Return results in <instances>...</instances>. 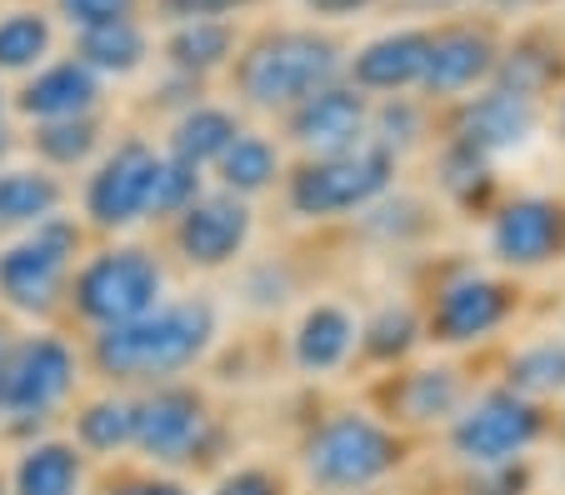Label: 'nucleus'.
<instances>
[{"mask_svg":"<svg viewBox=\"0 0 565 495\" xmlns=\"http://www.w3.org/2000/svg\"><path fill=\"white\" fill-rule=\"evenodd\" d=\"M61 211V181L41 171H6L0 175V230L41 226Z\"/></svg>","mask_w":565,"mask_h":495,"instance_id":"obj_23","label":"nucleus"},{"mask_svg":"<svg viewBox=\"0 0 565 495\" xmlns=\"http://www.w3.org/2000/svg\"><path fill=\"white\" fill-rule=\"evenodd\" d=\"M81 491V455L75 445L45 441L31 445L15 465V495H75Z\"/></svg>","mask_w":565,"mask_h":495,"instance_id":"obj_24","label":"nucleus"},{"mask_svg":"<svg viewBox=\"0 0 565 495\" xmlns=\"http://www.w3.org/2000/svg\"><path fill=\"white\" fill-rule=\"evenodd\" d=\"M355 345H361L355 315L335 301H320L296 325V366L306 376H331V370H341L355 356Z\"/></svg>","mask_w":565,"mask_h":495,"instance_id":"obj_18","label":"nucleus"},{"mask_svg":"<svg viewBox=\"0 0 565 495\" xmlns=\"http://www.w3.org/2000/svg\"><path fill=\"white\" fill-rule=\"evenodd\" d=\"M215 165H221L225 191L246 201V195L266 191V185L280 175V151L270 146L266 136H246V130H241V136H235L231 146H225V155H221Z\"/></svg>","mask_w":565,"mask_h":495,"instance_id":"obj_26","label":"nucleus"},{"mask_svg":"<svg viewBox=\"0 0 565 495\" xmlns=\"http://www.w3.org/2000/svg\"><path fill=\"white\" fill-rule=\"evenodd\" d=\"M136 435V406L126 400H96L81 410V445L86 451H120Z\"/></svg>","mask_w":565,"mask_h":495,"instance_id":"obj_31","label":"nucleus"},{"mask_svg":"<svg viewBox=\"0 0 565 495\" xmlns=\"http://www.w3.org/2000/svg\"><path fill=\"white\" fill-rule=\"evenodd\" d=\"M515 311V295L491 276H456L450 286H440L436 305H430V341L436 345H476L486 335H495Z\"/></svg>","mask_w":565,"mask_h":495,"instance_id":"obj_9","label":"nucleus"},{"mask_svg":"<svg viewBox=\"0 0 565 495\" xmlns=\"http://www.w3.org/2000/svg\"><path fill=\"white\" fill-rule=\"evenodd\" d=\"M96 106H100V80H96V71L81 61L45 65L41 76L21 90V110L35 120H81Z\"/></svg>","mask_w":565,"mask_h":495,"instance_id":"obj_19","label":"nucleus"},{"mask_svg":"<svg viewBox=\"0 0 565 495\" xmlns=\"http://www.w3.org/2000/svg\"><path fill=\"white\" fill-rule=\"evenodd\" d=\"M205 426H211L205 400L195 396V390L166 386L136 406V435H130V445H140V451L160 465L195 461V451H201V441H205Z\"/></svg>","mask_w":565,"mask_h":495,"instance_id":"obj_13","label":"nucleus"},{"mask_svg":"<svg viewBox=\"0 0 565 495\" xmlns=\"http://www.w3.org/2000/svg\"><path fill=\"white\" fill-rule=\"evenodd\" d=\"M0 495H6V491H0Z\"/></svg>","mask_w":565,"mask_h":495,"instance_id":"obj_45","label":"nucleus"},{"mask_svg":"<svg viewBox=\"0 0 565 495\" xmlns=\"http://www.w3.org/2000/svg\"><path fill=\"white\" fill-rule=\"evenodd\" d=\"M555 55H545V51H535V45H515V51H505V55H495V71H491V80L501 90H511V96H525V100H535L545 86L555 80Z\"/></svg>","mask_w":565,"mask_h":495,"instance_id":"obj_29","label":"nucleus"},{"mask_svg":"<svg viewBox=\"0 0 565 495\" xmlns=\"http://www.w3.org/2000/svg\"><path fill=\"white\" fill-rule=\"evenodd\" d=\"M0 110H6V100H0Z\"/></svg>","mask_w":565,"mask_h":495,"instance_id":"obj_43","label":"nucleus"},{"mask_svg":"<svg viewBox=\"0 0 565 495\" xmlns=\"http://www.w3.org/2000/svg\"><path fill=\"white\" fill-rule=\"evenodd\" d=\"M195 201H201V171L185 161H160L150 185V216H181Z\"/></svg>","mask_w":565,"mask_h":495,"instance_id":"obj_33","label":"nucleus"},{"mask_svg":"<svg viewBox=\"0 0 565 495\" xmlns=\"http://www.w3.org/2000/svg\"><path fill=\"white\" fill-rule=\"evenodd\" d=\"M166 51H171V65L201 76V71H215L235 51V31L225 21H181V31L171 35Z\"/></svg>","mask_w":565,"mask_h":495,"instance_id":"obj_28","label":"nucleus"},{"mask_svg":"<svg viewBox=\"0 0 565 495\" xmlns=\"http://www.w3.org/2000/svg\"><path fill=\"white\" fill-rule=\"evenodd\" d=\"M156 151L140 146V140H126L116 146V155H106L96 175L86 185V216L106 230L136 226L140 216H150V185H156Z\"/></svg>","mask_w":565,"mask_h":495,"instance_id":"obj_12","label":"nucleus"},{"mask_svg":"<svg viewBox=\"0 0 565 495\" xmlns=\"http://www.w3.org/2000/svg\"><path fill=\"white\" fill-rule=\"evenodd\" d=\"M561 126H565V106H561Z\"/></svg>","mask_w":565,"mask_h":495,"instance_id":"obj_42","label":"nucleus"},{"mask_svg":"<svg viewBox=\"0 0 565 495\" xmlns=\"http://www.w3.org/2000/svg\"><path fill=\"white\" fill-rule=\"evenodd\" d=\"M495 11H531V6H545V0H491Z\"/></svg>","mask_w":565,"mask_h":495,"instance_id":"obj_40","label":"nucleus"},{"mask_svg":"<svg viewBox=\"0 0 565 495\" xmlns=\"http://www.w3.org/2000/svg\"><path fill=\"white\" fill-rule=\"evenodd\" d=\"M335 76H341V45L316 31H276L235 65L241 96L260 110H296L306 96L335 86Z\"/></svg>","mask_w":565,"mask_h":495,"instance_id":"obj_2","label":"nucleus"},{"mask_svg":"<svg viewBox=\"0 0 565 495\" xmlns=\"http://www.w3.org/2000/svg\"><path fill=\"white\" fill-rule=\"evenodd\" d=\"M486 165H491V161H480L476 151H466V146H456V140H450L446 161H440V171H446L440 181H446V191H456L460 201H470V191L486 181Z\"/></svg>","mask_w":565,"mask_h":495,"instance_id":"obj_35","label":"nucleus"},{"mask_svg":"<svg viewBox=\"0 0 565 495\" xmlns=\"http://www.w3.org/2000/svg\"><path fill=\"white\" fill-rule=\"evenodd\" d=\"M181 226H175V240H181V256L201 270L231 266L250 240V205L241 195L221 191V195H201L195 205H185Z\"/></svg>","mask_w":565,"mask_h":495,"instance_id":"obj_15","label":"nucleus"},{"mask_svg":"<svg viewBox=\"0 0 565 495\" xmlns=\"http://www.w3.org/2000/svg\"><path fill=\"white\" fill-rule=\"evenodd\" d=\"M316 15H331V21H341V15H355L365 6V0H306Z\"/></svg>","mask_w":565,"mask_h":495,"instance_id":"obj_38","label":"nucleus"},{"mask_svg":"<svg viewBox=\"0 0 565 495\" xmlns=\"http://www.w3.org/2000/svg\"><path fill=\"white\" fill-rule=\"evenodd\" d=\"M395 181V155L381 146H351L335 155H310L296 175H290V211L306 220H331L371 211Z\"/></svg>","mask_w":565,"mask_h":495,"instance_id":"obj_4","label":"nucleus"},{"mask_svg":"<svg viewBox=\"0 0 565 495\" xmlns=\"http://www.w3.org/2000/svg\"><path fill=\"white\" fill-rule=\"evenodd\" d=\"M215 341V311L205 301L156 305L140 321L106 325L96 335V366L110 380H160L195 366Z\"/></svg>","mask_w":565,"mask_h":495,"instance_id":"obj_1","label":"nucleus"},{"mask_svg":"<svg viewBox=\"0 0 565 495\" xmlns=\"http://www.w3.org/2000/svg\"><path fill=\"white\" fill-rule=\"evenodd\" d=\"M541 130V106L525 96H511V90L491 86L470 96L456 116V146L476 151L480 161H501V155L525 151Z\"/></svg>","mask_w":565,"mask_h":495,"instance_id":"obj_11","label":"nucleus"},{"mask_svg":"<svg viewBox=\"0 0 565 495\" xmlns=\"http://www.w3.org/2000/svg\"><path fill=\"white\" fill-rule=\"evenodd\" d=\"M96 140H100V126L90 116H81V120H41V130H35V151H41L45 161H55V165H75V161H86V155L96 151Z\"/></svg>","mask_w":565,"mask_h":495,"instance_id":"obj_32","label":"nucleus"},{"mask_svg":"<svg viewBox=\"0 0 565 495\" xmlns=\"http://www.w3.org/2000/svg\"><path fill=\"white\" fill-rule=\"evenodd\" d=\"M355 495H365V491H355Z\"/></svg>","mask_w":565,"mask_h":495,"instance_id":"obj_44","label":"nucleus"},{"mask_svg":"<svg viewBox=\"0 0 565 495\" xmlns=\"http://www.w3.org/2000/svg\"><path fill=\"white\" fill-rule=\"evenodd\" d=\"M75 386V356L71 345L55 335H31V341L11 345L6 356V376H0V406L21 410V416H45L61 406Z\"/></svg>","mask_w":565,"mask_h":495,"instance_id":"obj_8","label":"nucleus"},{"mask_svg":"<svg viewBox=\"0 0 565 495\" xmlns=\"http://www.w3.org/2000/svg\"><path fill=\"white\" fill-rule=\"evenodd\" d=\"M81 65L90 71H106V76H130L140 61H146V31L136 21H110V25H90L75 41Z\"/></svg>","mask_w":565,"mask_h":495,"instance_id":"obj_25","label":"nucleus"},{"mask_svg":"<svg viewBox=\"0 0 565 495\" xmlns=\"http://www.w3.org/2000/svg\"><path fill=\"white\" fill-rule=\"evenodd\" d=\"M241 136V126H235L231 110L221 106H195L185 110L181 120H175V136H171V161H185V165H211L225 155V146Z\"/></svg>","mask_w":565,"mask_h":495,"instance_id":"obj_22","label":"nucleus"},{"mask_svg":"<svg viewBox=\"0 0 565 495\" xmlns=\"http://www.w3.org/2000/svg\"><path fill=\"white\" fill-rule=\"evenodd\" d=\"M160 291H166V270L146 250H106L75 276V311L106 331V325H126L156 311Z\"/></svg>","mask_w":565,"mask_h":495,"instance_id":"obj_6","label":"nucleus"},{"mask_svg":"<svg viewBox=\"0 0 565 495\" xmlns=\"http://www.w3.org/2000/svg\"><path fill=\"white\" fill-rule=\"evenodd\" d=\"M75 250H81L75 220L45 216L41 226H31L25 240H15L11 250H0V295H6L15 311L45 315L55 305V295H61Z\"/></svg>","mask_w":565,"mask_h":495,"instance_id":"obj_7","label":"nucleus"},{"mask_svg":"<svg viewBox=\"0 0 565 495\" xmlns=\"http://www.w3.org/2000/svg\"><path fill=\"white\" fill-rule=\"evenodd\" d=\"M401 461H406L401 435H395L385 420L365 416V410H341V416H331L306 445L310 485L335 491V495L371 491V485H381Z\"/></svg>","mask_w":565,"mask_h":495,"instance_id":"obj_3","label":"nucleus"},{"mask_svg":"<svg viewBox=\"0 0 565 495\" xmlns=\"http://www.w3.org/2000/svg\"><path fill=\"white\" fill-rule=\"evenodd\" d=\"M215 495H286L280 491V481L270 471H260V465H246V471H231L221 485H215Z\"/></svg>","mask_w":565,"mask_h":495,"instance_id":"obj_36","label":"nucleus"},{"mask_svg":"<svg viewBox=\"0 0 565 495\" xmlns=\"http://www.w3.org/2000/svg\"><path fill=\"white\" fill-rule=\"evenodd\" d=\"M166 6H171V15H181V21H221L225 11L250 6V0H166Z\"/></svg>","mask_w":565,"mask_h":495,"instance_id":"obj_37","label":"nucleus"},{"mask_svg":"<svg viewBox=\"0 0 565 495\" xmlns=\"http://www.w3.org/2000/svg\"><path fill=\"white\" fill-rule=\"evenodd\" d=\"M545 435V416L535 400L515 396L511 386L480 390L460 406V416L450 420V451L476 471H495V465L525 461L535 441Z\"/></svg>","mask_w":565,"mask_h":495,"instance_id":"obj_5","label":"nucleus"},{"mask_svg":"<svg viewBox=\"0 0 565 495\" xmlns=\"http://www.w3.org/2000/svg\"><path fill=\"white\" fill-rule=\"evenodd\" d=\"M495 41L486 25H450V31H430V55L420 90L436 100H456L466 90L486 86L495 71Z\"/></svg>","mask_w":565,"mask_h":495,"instance_id":"obj_16","label":"nucleus"},{"mask_svg":"<svg viewBox=\"0 0 565 495\" xmlns=\"http://www.w3.org/2000/svg\"><path fill=\"white\" fill-rule=\"evenodd\" d=\"M290 140L310 155H335L371 140V96L355 86H326L290 110Z\"/></svg>","mask_w":565,"mask_h":495,"instance_id":"obj_14","label":"nucleus"},{"mask_svg":"<svg viewBox=\"0 0 565 495\" xmlns=\"http://www.w3.org/2000/svg\"><path fill=\"white\" fill-rule=\"evenodd\" d=\"M491 250L511 270H541L565 250V205L551 195H515L491 220Z\"/></svg>","mask_w":565,"mask_h":495,"instance_id":"obj_10","label":"nucleus"},{"mask_svg":"<svg viewBox=\"0 0 565 495\" xmlns=\"http://www.w3.org/2000/svg\"><path fill=\"white\" fill-rule=\"evenodd\" d=\"M51 51V21L41 11H15L0 21V71H25Z\"/></svg>","mask_w":565,"mask_h":495,"instance_id":"obj_30","label":"nucleus"},{"mask_svg":"<svg viewBox=\"0 0 565 495\" xmlns=\"http://www.w3.org/2000/svg\"><path fill=\"white\" fill-rule=\"evenodd\" d=\"M6 151H11V140H6V126H0V155H6Z\"/></svg>","mask_w":565,"mask_h":495,"instance_id":"obj_41","label":"nucleus"},{"mask_svg":"<svg viewBox=\"0 0 565 495\" xmlns=\"http://www.w3.org/2000/svg\"><path fill=\"white\" fill-rule=\"evenodd\" d=\"M466 400V380L450 366H420L395 386V410L406 426H450Z\"/></svg>","mask_w":565,"mask_h":495,"instance_id":"obj_20","label":"nucleus"},{"mask_svg":"<svg viewBox=\"0 0 565 495\" xmlns=\"http://www.w3.org/2000/svg\"><path fill=\"white\" fill-rule=\"evenodd\" d=\"M140 0H61V15L75 31H90V25H110V21H130Z\"/></svg>","mask_w":565,"mask_h":495,"instance_id":"obj_34","label":"nucleus"},{"mask_svg":"<svg viewBox=\"0 0 565 495\" xmlns=\"http://www.w3.org/2000/svg\"><path fill=\"white\" fill-rule=\"evenodd\" d=\"M505 370H511L505 386H511L515 396L535 400V406L551 396H565V335H541V341L521 345Z\"/></svg>","mask_w":565,"mask_h":495,"instance_id":"obj_21","label":"nucleus"},{"mask_svg":"<svg viewBox=\"0 0 565 495\" xmlns=\"http://www.w3.org/2000/svg\"><path fill=\"white\" fill-rule=\"evenodd\" d=\"M120 495H185V485H175V481H146V485H130V491H120Z\"/></svg>","mask_w":565,"mask_h":495,"instance_id":"obj_39","label":"nucleus"},{"mask_svg":"<svg viewBox=\"0 0 565 495\" xmlns=\"http://www.w3.org/2000/svg\"><path fill=\"white\" fill-rule=\"evenodd\" d=\"M420 335H426L420 331V315L411 311L406 301L381 305V311L361 325V345H365V356L371 361H406L411 351H416Z\"/></svg>","mask_w":565,"mask_h":495,"instance_id":"obj_27","label":"nucleus"},{"mask_svg":"<svg viewBox=\"0 0 565 495\" xmlns=\"http://www.w3.org/2000/svg\"><path fill=\"white\" fill-rule=\"evenodd\" d=\"M430 55V31H385L375 41H365L351 55V86L355 90H381V96H401V90L420 86Z\"/></svg>","mask_w":565,"mask_h":495,"instance_id":"obj_17","label":"nucleus"}]
</instances>
